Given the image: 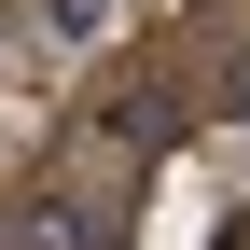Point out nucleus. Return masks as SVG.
Segmentation results:
<instances>
[{"mask_svg": "<svg viewBox=\"0 0 250 250\" xmlns=\"http://www.w3.org/2000/svg\"><path fill=\"white\" fill-rule=\"evenodd\" d=\"M208 111H223V125H250V42L223 56V83H208Z\"/></svg>", "mask_w": 250, "mask_h": 250, "instance_id": "f257e3e1", "label": "nucleus"}, {"mask_svg": "<svg viewBox=\"0 0 250 250\" xmlns=\"http://www.w3.org/2000/svg\"><path fill=\"white\" fill-rule=\"evenodd\" d=\"M42 42H98V0H42Z\"/></svg>", "mask_w": 250, "mask_h": 250, "instance_id": "f03ea898", "label": "nucleus"}]
</instances>
